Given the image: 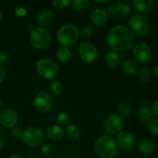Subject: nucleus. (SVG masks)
Returning a JSON list of instances; mask_svg holds the SVG:
<instances>
[{"label":"nucleus","mask_w":158,"mask_h":158,"mask_svg":"<svg viewBox=\"0 0 158 158\" xmlns=\"http://www.w3.org/2000/svg\"><path fill=\"white\" fill-rule=\"evenodd\" d=\"M8 60H9V57H8V54L6 52H0V66H2V65H4L7 63Z\"/></svg>","instance_id":"obj_35"},{"label":"nucleus","mask_w":158,"mask_h":158,"mask_svg":"<svg viewBox=\"0 0 158 158\" xmlns=\"http://www.w3.org/2000/svg\"><path fill=\"white\" fill-rule=\"evenodd\" d=\"M8 158H24L23 157V156H21V155H19V154H12V155H11V156H9V157Z\"/></svg>","instance_id":"obj_40"},{"label":"nucleus","mask_w":158,"mask_h":158,"mask_svg":"<svg viewBox=\"0 0 158 158\" xmlns=\"http://www.w3.org/2000/svg\"><path fill=\"white\" fill-rule=\"evenodd\" d=\"M154 143L151 141V140L148 139H145V140H142L138 144V149L140 151V153L143 154H151L154 151Z\"/></svg>","instance_id":"obj_22"},{"label":"nucleus","mask_w":158,"mask_h":158,"mask_svg":"<svg viewBox=\"0 0 158 158\" xmlns=\"http://www.w3.org/2000/svg\"><path fill=\"white\" fill-rule=\"evenodd\" d=\"M69 4H71V2L69 0H53L52 2V6L58 9H65Z\"/></svg>","instance_id":"obj_32"},{"label":"nucleus","mask_w":158,"mask_h":158,"mask_svg":"<svg viewBox=\"0 0 158 158\" xmlns=\"http://www.w3.org/2000/svg\"><path fill=\"white\" fill-rule=\"evenodd\" d=\"M153 113L148 105H141L137 113L138 118L142 121H148L152 117Z\"/></svg>","instance_id":"obj_24"},{"label":"nucleus","mask_w":158,"mask_h":158,"mask_svg":"<svg viewBox=\"0 0 158 158\" xmlns=\"http://www.w3.org/2000/svg\"><path fill=\"white\" fill-rule=\"evenodd\" d=\"M129 29L139 35H148L151 29V24L146 16L141 14L132 15L129 20Z\"/></svg>","instance_id":"obj_6"},{"label":"nucleus","mask_w":158,"mask_h":158,"mask_svg":"<svg viewBox=\"0 0 158 158\" xmlns=\"http://www.w3.org/2000/svg\"><path fill=\"white\" fill-rule=\"evenodd\" d=\"M132 10V7L131 5L127 2H121L114 5V12L115 15H127L130 14Z\"/></svg>","instance_id":"obj_21"},{"label":"nucleus","mask_w":158,"mask_h":158,"mask_svg":"<svg viewBox=\"0 0 158 158\" xmlns=\"http://www.w3.org/2000/svg\"><path fill=\"white\" fill-rule=\"evenodd\" d=\"M105 62L110 68L116 69L120 65L121 59H120V55L117 52L110 50L106 52V56H105Z\"/></svg>","instance_id":"obj_18"},{"label":"nucleus","mask_w":158,"mask_h":158,"mask_svg":"<svg viewBox=\"0 0 158 158\" xmlns=\"http://www.w3.org/2000/svg\"><path fill=\"white\" fill-rule=\"evenodd\" d=\"M79 57L82 61L90 63L95 61L98 56V49L94 44L88 41L82 42L78 46Z\"/></svg>","instance_id":"obj_7"},{"label":"nucleus","mask_w":158,"mask_h":158,"mask_svg":"<svg viewBox=\"0 0 158 158\" xmlns=\"http://www.w3.org/2000/svg\"><path fill=\"white\" fill-rule=\"evenodd\" d=\"M49 89L53 95H60L63 92V85L59 80H53L51 82L50 85H49Z\"/></svg>","instance_id":"obj_27"},{"label":"nucleus","mask_w":158,"mask_h":158,"mask_svg":"<svg viewBox=\"0 0 158 158\" xmlns=\"http://www.w3.org/2000/svg\"><path fill=\"white\" fill-rule=\"evenodd\" d=\"M122 68H123V72L126 74H128V75H134V74H135L137 73V69H138V66H137V63L134 60H127L123 63Z\"/></svg>","instance_id":"obj_23"},{"label":"nucleus","mask_w":158,"mask_h":158,"mask_svg":"<svg viewBox=\"0 0 158 158\" xmlns=\"http://www.w3.org/2000/svg\"><path fill=\"white\" fill-rule=\"evenodd\" d=\"M55 20L54 13L50 10H43L36 16V23L40 27L46 28L49 26Z\"/></svg>","instance_id":"obj_15"},{"label":"nucleus","mask_w":158,"mask_h":158,"mask_svg":"<svg viewBox=\"0 0 158 158\" xmlns=\"http://www.w3.org/2000/svg\"><path fill=\"white\" fill-rule=\"evenodd\" d=\"M148 127L151 133L154 134H158V118L151 117L148 121Z\"/></svg>","instance_id":"obj_29"},{"label":"nucleus","mask_w":158,"mask_h":158,"mask_svg":"<svg viewBox=\"0 0 158 158\" xmlns=\"http://www.w3.org/2000/svg\"><path fill=\"white\" fill-rule=\"evenodd\" d=\"M23 134V131L22 130L21 127H19L15 126V127L11 129V134H12V136L14 138H20V137L22 138Z\"/></svg>","instance_id":"obj_34"},{"label":"nucleus","mask_w":158,"mask_h":158,"mask_svg":"<svg viewBox=\"0 0 158 158\" xmlns=\"http://www.w3.org/2000/svg\"><path fill=\"white\" fill-rule=\"evenodd\" d=\"M118 112L121 117H128L131 114V106L127 101H121L118 105Z\"/></svg>","instance_id":"obj_26"},{"label":"nucleus","mask_w":158,"mask_h":158,"mask_svg":"<svg viewBox=\"0 0 158 158\" xmlns=\"http://www.w3.org/2000/svg\"><path fill=\"white\" fill-rule=\"evenodd\" d=\"M108 14L106 9L102 7H97L92 11L90 14V20L95 26H102L106 23Z\"/></svg>","instance_id":"obj_14"},{"label":"nucleus","mask_w":158,"mask_h":158,"mask_svg":"<svg viewBox=\"0 0 158 158\" xmlns=\"http://www.w3.org/2000/svg\"><path fill=\"white\" fill-rule=\"evenodd\" d=\"M64 134L69 139L72 140H76L79 139L81 136V131L79 127L77 125L71 123V124H67L65 128L63 129Z\"/></svg>","instance_id":"obj_19"},{"label":"nucleus","mask_w":158,"mask_h":158,"mask_svg":"<svg viewBox=\"0 0 158 158\" xmlns=\"http://www.w3.org/2000/svg\"><path fill=\"white\" fill-rule=\"evenodd\" d=\"M94 151L101 158H114L117 154L115 140L108 134H102L94 141Z\"/></svg>","instance_id":"obj_2"},{"label":"nucleus","mask_w":158,"mask_h":158,"mask_svg":"<svg viewBox=\"0 0 158 158\" xmlns=\"http://www.w3.org/2000/svg\"><path fill=\"white\" fill-rule=\"evenodd\" d=\"M53 100L49 93L46 91L39 92L34 99V106L41 114L48 113L52 107Z\"/></svg>","instance_id":"obj_10"},{"label":"nucleus","mask_w":158,"mask_h":158,"mask_svg":"<svg viewBox=\"0 0 158 158\" xmlns=\"http://www.w3.org/2000/svg\"><path fill=\"white\" fill-rule=\"evenodd\" d=\"M52 40L50 32L46 28L35 27L31 31L29 41L32 47L38 50H43L49 46Z\"/></svg>","instance_id":"obj_4"},{"label":"nucleus","mask_w":158,"mask_h":158,"mask_svg":"<svg viewBox=\"0 0 158 158\" xmlns=\"http://www.w3.org/2000/svg\"><path fill=\"white\" fill-rule=\"evenodd\" d=\"M32 158H45V157H42V156H36V157H32Z\"/></svg>","instance_id":"obj_44"},{"label":"nucleus","mask_w":158,"mask_h":158,"mask_svg":"<svg viewBox=\"0 0 158 158\" xmlns=\"http://www.w3.org/2000/svg\"><path fill=\"white\" fill-rule=\"evenodd\" d=\"M117 144L124 151L133 150L137 145L135 135L128 131H121L117 136Z\"/></svg>","instance_id":"obj_11"},{"label":"nucleus","mask_w":158,"mask_h":158,"mask_svg":"<svg viewBox=\"0 0 158 158\" xmlns=\"http://www.w3.org/2000/svg\"><path fill=\"white\" fill-rule=\"evenodd\" d=\"M4 143H5V138H4V137H3L2 134L0 133V150L2 148Z\"/></svg>","instance_id":"obj_39"},{"label":"nucleus","mask_w":158,"mask_h":158,"mask_svg":"<svg viewBox=\"0 0 158 158\" xmlns=\"http://www.w3.org/2000/svg\"><path fill=\"white\" fill-rule=\"evenodd\" d=\"M106 42L114 52H126L134 46L135 37L129 27L118 25L114 26L108 32Z\"/></svg>","instance_id":"obj_1"},{"label":"nucleus","mask_w":158,"mask_h":158,"mask_svg":"<svg viewBox=\"0 0 158 158\" xmlns=\"http://www.w3.org/2000/svg\"><path fill=\"white\" fill-rule=\"evenodd\" d=\"M152 110V113L154 115L158 117V99L154 102V104H153L152 110Z\"/></svg>","instance_id":"obj_38"},{"label":"nucleus","mask_w":158,"mask_h":158,"mask_svg":"<svg viewBox=\"0 0 158 158\" xmlns=\"http://www.w3.org/2000/svg\"><path fill=\"white\" fill-rule=\"evenodd\" d=\"M123 123H124V120L120 114H112L105 119L103 128L108 135L115 134L121 131Z\"/></svg>","instance_id":"obj_9"},{"label":"nucleus","mask_w":158,"mask_h":158,"mask_svg":"<svg viewBox=\"0 0 158 158\" xmlns=\"http://www.w3.org/2000/svg\"><path fill=\"white\" fill-rule=\"evenodd\" d=\"M69 120L70 118H69V114L66 113H60L56 117V121L60 126H66L69 123Z\"/></svg>","instance_id":"obj_30"},{"label":"nucleus","mask_w":158,"mask_h":158,"mask_svg":"<svg viewBox=\"0 0 158 158\" xmlns=\"http://www.w3.org/2000/svg\"><path fill=\"white\" fill-rule=\"evenodd\" d=\"M56 58L61 63H67L72 58V51L69 47L61 46L56 51Z\"/></svg>","instance_id":"obj_20"},{"label":"nucleus","mask_w":158,"mask_h":158,"mask_svg":"<svg viewBox=\"0 0 158 158\" xmlns=\"http://www.w3.org/2000/svg\"><path fill=\"white\" fill-rule=\"evenodd\" d=\"M154 74H155V75L157 76V77H158V65H157V66H156L155 67H154Z\"/></svg>","instance_id":"obj_41"},{"label":"nucleus","mask_w":158,"mask_h":158,"mask_svg":"<svg viewBox=\"0 0 158 158\" xmlns=\"http://www.w3.org/2000/svg\"><path fill=\"white\" fill-rule=\"evenodd\" d=\"M6 70H5V69L2 67V66H0V84H1V83L5 80V79H6Z\"/></svg>","instance_id":"obj_37"},{"label":"nucleus","mask_w":158,"mask_h":158,"mask_svg":"<svg viewBox=\"0 0 158 158\" xmlns=\"http://www.w3.org/2000/svg\"><path fill=\"white\" fill-rule=\"evenodd\" d=\"M19 117L12 109H4L0 113V123L4 127L12 129L16 126Z\"/></svg>","instance_id":"obj_13"},{"label":"nucleus","mask_w":158,"mask_h":158,"mask_svg":"<svg viewBox=\"0 0 158 158\" xmlns=\"http://www.w3.org/2000/svg\"><path fill=\"white\" fill-rule=\"evenodd\" d=\"M133 6L140 13H149L154 7V2L152 0H134Z\"/></svg>","instance_id":"obj_17"},{"label":"nucleus","mask_w":158,"mask_h":158,"mask_svg":"<svg viewBox=\"0 0 158 158\" xmlns=\"http://www.w3.org/2000/svg\"><path fill=\"white\" fill-rule=\"evenodd\" d=\"M35 69L37 73L46 80L54 78L59 72L58 65L51 58L40 59L35 64Z\"/></svg>","instance_id":"obj_5"},{"label":"nucleus","mask_w":158,"mask_h":158,"mask_svg":"<svg viewBox=\"0 0 158 158\" xmlns=\"http://www.w3.org/2000/svg\"><path fill=\"white\" fill-rule=\"evenodd\" d=\"M134 60L140 63H146L151 57V48L148 43H139L134 46L132 51Z\"/></svg>","instance_id":"obj_12"},{"label":"nucleus","mask_w":158,"mask_h":158,"mask_svg":"<svg viewBox=\"0 0 158 158\" xmlns=\"http://www.w3.org/2000/svg\"><path fill=\"white\" fill-rule=\"evenodd\" d=\"M45 134L49 140L56 141L63 137L64 132H63V129L61 127V126L58 124H52L49 125L46 127Z\"/></svg>","instance_id":"obj_16"},{"label":"nucleus","mask_w":158,"mask_h":158,"mask_svg":"<svg viewBox=\"0 0 158 158\" xmlns=\"http://www.w3.org/2000/svg\"><path fill=\"white\" fill-rule=\"evenodd\" d=\"M80 37V31L76 25L66 23L60 26L56 32V38L62 46H69L75 44Z\"/></svg>","instance_id":"obj_3"},{"label":"nucleus","mask_w":158,"mask_h":158,"mask_svg":"<svg viewBox=\"0 0 158 158\" xmlns=\"http://www.w3.org/2000/svg\"><path fill=\"white\" fill-rule=\"evenodd\" d=\"M26 9L23 7H18L15 9V14H16L18 16H25L26 15Z\"/></svg>","instance_id":"obj_36"},{"label":"nucleus","mask_w":158,"mask_h":158,"mask_svg":"<svg viewBox=\"0 0 158 158\" xmlns=\"http://www.w3.org/2000/svg\"><path fill=\"white\" fill-rule=\"evenodd\" d=\"M44 138V133L38 127H30L23 131L22 139L26 145L35 147L41 143Z\"/></svg>","instance_id":"obj_8"},{"label":"nucleus","mask_w":158,"mask_h":158,"mask_svg":"<svg viewBox=\"0 0 158 158\" xmlns=\"http://www.w3.org/2000/svg\"><path fill=\"white\" fill-rule=\"evenodd\" d=\"M90 4V1L89 0H75L71 2L72 9L76 12H81L88 9Z\"/></svg>","instance_id":"obj_25"},{"label":"nucleus","mask_w":158,"mask_h":158,"mask_svg":"<svg viewBox=\"0 0 158 158\" xmlns=\"http://www.w3.org/2000/svg\"><path fill=\"white\" fill-rule=\"evenodd\" d=\"M54 151V148L51 143H44L40 148V153L43 155H50Z\"/></svg>","instance_id":"obj_33"},{"label":"nucleus","mask_w":158,"mask_h":158,"mask_svg":"<svg viewBox=\"0 0 158 158\" xmlns=\"http://www.w3.org/2000/svg\"><path fill=\"white\" fill-rule=\"evenodd\" d=\"M95 2L96 3H100V4H102V3L107 2V1H106V0H105V1H98V0H97V1H95Z\"/></svg>","instance_id":"obj_42"},{"label":"nucleus","mask_w":158,"mask_h":158,"mask_svg":"<svg viewBox=\"0 0 158 158\" xmlns=\"http://www.w3.org/2000/svg\"><path fill=\"white\" fill-rule=\"evenodd\" d=\"M94 27L92 26H90V25H85L80 30V35H81L84 38H87V37H89L94 34Z\"/></svg>","instance_id":"obj_31"},{"label":"nucleus","mask_w":158,"mask_h":158,"mask_svg":"<svg viewBox=\"0 0 158 158\" xmlns=\"http://www.w3.org/2000/svg\"><path fill=\"white\" fill-rule=\"evenodd\" d=\"M151 77V69H149L147 66H144V67L141 68L139 72V78L141 80L142 82H148L150 80Z\"/></svg>","instance_id":"obj_28"},{"label":"nucleus","mask_w":158,"mask_h":158,"mask_svg":"<svg viewBox=\"0 0 158 158\" xmlns=\"http://www.w3.org/2000/svg\"><path fill=\"white\" fill-rule=\"evenodd\" d=\"M3 16H4V15H3V13H2V12H0V22L2 21V19H3Z\"/></svg>","instance_id":"obj_43"}]
</instances>
